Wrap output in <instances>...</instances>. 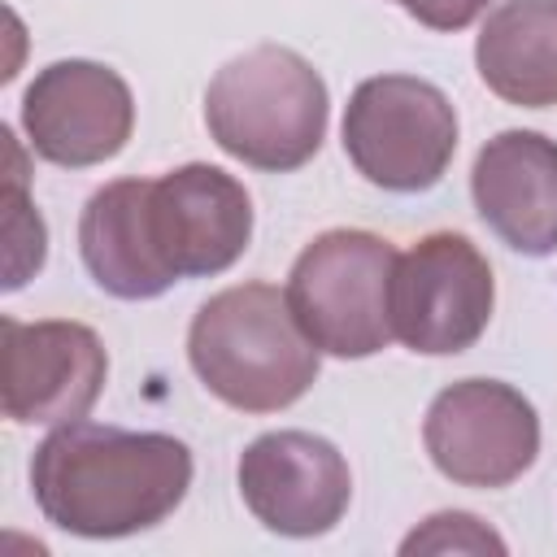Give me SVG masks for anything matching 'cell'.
<instances>
[{
  "mask_svg": "<svg viewBox=\"0 0 557 557\" xmlns=\"http://www.w3.org/2000/svg\"><path fill=\"white\" fill-rule=\"evenodd\" d=\"M191 487V453L161 431L96 422L57 426L30 457V492L44 518L70 535L117 540L165 522Z\"/></svg>",
  "mask_w": 557,
  "mask_h": 557,
  "instance_id": "6da1fadb",
  "label": "cell"
},
{
  "mask_svg": "<svg viewBox=\"0 0 557 557\" xmlns=\"http://www.w3.org/2000/svg\"><path fill=\"white\" fill-rule=\"evenodd\" d=\"M318 352L287 292L270 283H239L209 296L187 331V357L200 383L244 413L296 405L318 379Z\"/></svg>",
  "mask_w": 557,
  "mask_h": 557,
  "instance_id": "7a4b0ae2",
  "label": "cell"
},
{
  "mask_svg": "<svg viewBox=\"0 0 557 557\" xmlns=\"http://www.w3.org/2000/svg\"><path fill=\"white\" fill-rule=\"evenodd\" d=\"M205 122L222 152L252 170H300L326 135V83L278 44L226 61L205 91Z\"/></svg>",
  "mask_w": 557,
  "mask_h": 557,
  "instance_id": "3957f363",
  "label": "cell"
},
{
  "mask_svg": "<svg viewBox=\"0 0 557 557\" xmlns=\"http://www.w3.org/2000/svg\"><path fill=\"white\" fill-rule=\"evenodd\" d=\"M396 248L370 231H326L292 265L287 305L331 357H374L392 335Z\"/></svg>",
  "mask_w": 557,
  "mask_h": 557,
  "instance_id": "277c9868",
  "label": "cell"
},
{
  "mask_svg": "<svg viewBox=\"0 0 557 557\" xmlns=\"http://www.w3.org/2000/svg\"><path fill=\"white\" fill-rule=\"evenodd\" d=\"M344 152L383 191H426L457 152V113L426 78H366L344 113Z\"/></svg>",
  "mask_w": 557,
  "mask_h": 557,
  "instance_id": "5b68a950",
  "label": "cell"
},
{
  "mask_svg": "<svg viewBox=\"0 0 557 557\" xmlns=\"http://www.w3.org/2000/svg\"><path fill=\"white\" fill-rule=\"evenodd\" d=\"M496 283L487 257L453 231H435L396 257L392 335L426 357L466 352L492 318Z\"/></svg>",
  "mask_w": 557,
  "mask_h": 557,
  "instance_id": "8992f818",
  "label": "cell"
},
{
  "mask_svg": "<svg viewBox=\"0 0 557 557\" xmlns=\"http://www.w3.org/2000/svg\"><path fill=\"white\" fill-rule=\"evenodd\" d=\"M422 440L444 479L461 487H509L540 453V418L509 383L461 379L431 400Z\"/></svg>",
  "mask_w": 557,
  "mask_h": 557,
  "instance_id": "52a82bcc",
  "label": "cell"
},
{
  "mask_svg": "<svg viewBox=\"0 0 557 557\" xmlns=\"http://www.w3.org/2000/svg\"><path fill=\"white\" fill-rule=\"evenodd\" d=\"M109 374L91 326L48 318H0V405L17 426H65L87 418Z\"/></svg>",
  "mask_w": 557,
  "mask_h": 557,
  "instance_id": "ba28073f",
  "label": "cell"
},
{
  "mask_svg": "<svg viewBox=\"0 0 557 557\" xmlns=\"http://www.w3.org/2000/svg\"><path fill=\"white\" fill-rule=\"evenodd\" d=\"M148 235L174 283L222 274L252 239V200L226 170L191 161L148 178Z\"/></svg>",
  "mask_w": 557,
  "mask_h": 557,
  "instance_id": "9c48e42d",
  "label": "cell"
},
{
  "mask_svg": "<svg viewBox=\"0 0 557 557\" xmlns=\"http://www.w3.org/2000/svg\"><path fill=\"white\" fill-rule=\"evenodd\" d=\"M22 126L44 161L83 170L126 148L135 100L117 70L96 61H57L26 87Z\"/></svg>",
  "mask_w": 557,
  "mask_h": 557,
  "instance_id": "30bf717a",
  "label": "cell"
},
{
  "mask_svg": "<svg viewBox=\"0 0 557 557\" xmlns=\"http://www.w3.org/2000/svg\"><path fill=\"white\" fill-rule=\"evenodd\" d=\"M239 496L252 518L278 535H322L344 518L352 474L331 440L270 431L239 457Z\"/></svg>",
  "mask_w": 557,
  "mask_h": 557,
  "instance_id": "8fae6325",
  "label": "cell"
},
{
  "mask_svg": "<svg viewBox=\"0 0 557 557\" xmlns=\"http://www.w3.org/2000/svg\"><path fill=\"white\" fill-rule=\"evenodd\" d=\"M479 218L527 257L557 248V144L540 131H500L474 157L470 174Z\"/></svg>",
  "mask_w": 557,
  "mask_h": 557,
  "instance_id": "7c38bea8",
  "label": "cell"
},
{
  "mask_svg": "<svg viewBox=\"0 0 557 557\" xmlns=\"http://www.w3.org/2000/svg\"><path fill=\"white\" fill-rule=\"evenodd\" d=\"M78 248L91 278L122 300H152L174 278L161 270L148 235V178L104 183L78 222Z\"/></svg>",
  "mask_w": 557,
  "mask_h": 557,
  "instance_id": "4fadbf2b",
  "label": "cell"
},
{
  "mask_svg": "<svg viewBox=\"0 0 557 557\" xmlns=\"http://www.w3.org/2000/svg\"><path fill=\"white\" fill-rule=\"evenodd\" d=\"M479 78L509 104H557V0H505L474 44Z\"/></svg>",
  "mask_w": 557,
  "mask_h": 557,
  "instance_id": "5bb4252c",
  "label": "cell"
},
{
  "mask_svg": "<svg viewBox=\"0 0 557 557\" xmlns=\"http://www.w3.org/2000/svg\"><path fill=\"white\" fill-rule=\"evenodd\" d=\"M9 135V131H4ZM4 235H9V278L4 287H22L39 265H44V218L26 200V174H22V152L9 135V178H4Z\"/></svg>",
  "mask_w": 557,
  "mask_h": 557,
  "instance_id": "9a60e30c",
  "label": "cell"
},
{
  "mask_svg": "<svg viewBox=\"0 0 557 557\" xmlns=\"http://www.w3.org/2000/svg\"><path fill=\"white\" fill-rule=\"evenodd\" d=\"M400 553H505V540L474 513H435L400 544Z\"/></svg>",
  "mask_w": 557,
  "mask_h": 557,
  "instance_id": "2e32d148",
  "label": "cell"
},
{
  "mask_svg": "<svg viewBox=\"0 0 557 557\" xmlns=\"http://www.w3.org/2000/svg\"><path fill=\"white\" fill-rule=\"evenodd\" d=\"M396 4L431 30H461L487 9V0H396Z\"/></svg>",
  "mask_w": 557,
  "mask_h": 557,
  "instance_id": "e0dca14e",
  "label": "cell"
}]
</instances>
